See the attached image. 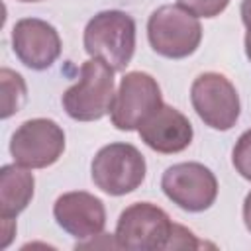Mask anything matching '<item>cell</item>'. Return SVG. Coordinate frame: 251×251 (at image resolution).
Wrapping results in <instances>:
<instances>
[{
    "mask_svg": "<svg viewBox=\"0 0 251 251\" xmlns=\"http://www.w3.org/2000/svg\"><path fill=\"white\" fill-rule=\"evenodd\" d=\"M231 163L245 180H251V129L243 131L235 141L231 151Z\"/></svg>",
    "mask_w": 251,
    "mask_h": 251,
    "instance_id": "obj_15",
    "label": "cell"
},
{
    "mask_svg": "<svg viewBox=\"0 0 251 251\" xmlns=\"http://www.w3.org/2000/svg\"><path fill=\"white\" fill-rule=\"evenodd\" d=\"M202 243L196 241L194 233L182 226H173V235H171V241L167 245V249H194V247H200Z\"/></svg>",
    "mask_w": 251,
    "mask_h": 251,
    "instance_id": "obj_17",
    "label": "cell"
},
{
    "mask_svg": "<svg viewBox=\"0 0 251 251\" xmlns=\"http://www.w3.org/2000/svg\"><path fill=\"white\" fill-rule=\"evenodd\" d=\"M53 218L59 227L75 239H94L104 231L106 208L98 196L84 190H73L55 200Z\"/></svg>",
    "mask_w": 251,
    "mask_h": 251,
    "instance_id": "obj_11",
    "label": "cell"
},
{
    "mask_svg": "<svg viewBox=\"0 0 251 251\" xmlns=\"http://www.w3.org/2000/svg\"><path fill=\"white\" fill-rule=\"evenodd\" d=\"M239 12H241V22L247 27V33H251V0H243Z\"/></svg>",
    "mask_w": 251,
    "mask_h": 251,
    "instance_id": "obj_18",
    "label": "cell"
},
{
    "mask_svg": "<svg viewBox=\"0 0 251 251\" xmlns=\"http://www.w3.org/2000/svg\"><path fill=\"white\" fill-rule=\"evenodd\" d=\"M176 4L196 18H216L227 8L229 0H176Z\"/></svg>",
    "mask_w": 251,
    "mask_h": 251,
    "instance_id": "obj_16",
    "label": "cell"
},
{
    "mask_svg": "<svg viewBox=\"0 0 251 251\" xmlns=\"http://www.w3.org/2000/svg\"><path fill=\"white\" fill-rule=\"evenodd\" d=\"M35 178L27 167L18 163L0 169V218L16 220L33 198Z\"/></svg>",
    "mask_w": 251,
    "mask_h": 251,
    "instance_id": "obj_13",
    "label": "cell"
},
{
    "mask_svg": "<svg viewBox=\"0 0 251 251\" xmlns=\"http://www.w3.org/2000/svg\"><path fill=\"white\" fill-rule=\"evenodd\" d=\"M20 2H41V0H20Z\"/></svg>",
    "mask_w": 251,
    "mask_h": 251,
    "instance_id": "obj_21",
    "label": "cell"
},
{
    "mask_svg": "<svg viewBox=\"0 0 251 251\" xmlns=\"http://www.w3.org/2000/svg\"><path fill=\"white\" fill-rule=\"evenodd\" d=\"M243 224H245L247 231L251 233V190L247 192V196L243 200Z\"/></svg>",
    "mask_w": 251,
    "mask_h": 251,
    "instance_id": "obj_19",
    "label": "cell"
},
{
    "mask_svg": "<svg viewBox=\"0 0 251 251\" xmlns=\"http://www.w3.org/2000/svg\"><path fill=\"white\" fill-rule=\"evenodd\" d=\"M190 102L198 118L212 129L227 131L239 118V94L222 73H202L190 86Z\"/></svg>",
    "mask_w": 251,
    "mask_h": 251,
    "instance_id": "obj_8",
    "label": "cell"
},
{
    "mask_svg": "<svg viewBox=\"0 0 251 251\" xmlns=\"http://www.w3.org/2000/svg\"><path fill=\"white\" fill-rule=\"evenodd\" d=\"M82 43L90 59L126 71L135 51V20L122 10L98 12L88 20Z\"/></svg>",
    "mask_w": 251,
    "mask_h": 251,
    "instance_id": "obj_1",
    "label": "cell"
},
{
    "mask_svg": "<svg viewBox=\"0 0 251 251\" xmlns=\"http://www.w3.org/2000/svg\"><path fill=\"white\" fill-rule=\"evenodd\" d=\"M169 214L151 202H133L118 218L114 241L120 249L157 251L167 249L173 235Z\"/></svg>",
    "mask_w": 251,
    "mask_h": 251,
    "instance_id": "obj_5",
    "label": "cell"
},
{
    "mask_svg": "<svg viewBox=\"0 0 251 251\" xmlns=\"http://www.w3.org/2000/svg\"><path fill=\"white\" fill-rule=\"evenodd\" d=\"M0 82H2V120H6L12 114L20 112V108L27 98V88L24 76L6 67L0 71Z\"/></svg>",
    "mask_w": 251,
    "mask_h": 251,
    "instance_id": "obj_14",
    "label": "cell"
},
{
    "mask_svg": "<svg viewBox=\"0 0 251 251\" xmlns=\"http://www.w3.org/2000/svg\"><path fill=\"white\" fill-rule=\"evenodd\" d=\"M147 165L141 151L131 143H108L92 159L90 175L96 188L110 196H124L141 186Z\"/></svg>",
    "mask_w": 251,
    "mask_h": 251,
    "instance_id": "obj_4",
    "label": "cell"
},
{
    "mask_svg": "<svg viewBox=\"0 0 251 251\" xmlns=\"http://www.w3.org/2000/svg\"><path fill=\"white\" fill-rule=\"evenodd\" d=\"M245 53H247V59L251 61V33L245 35Z\"/></svg>",
    "mask_w": 251,
    "mask_h": 251,
    "instance_id": "obj_20",
    "label": "cell"
},
{
    "mask_svg": "<svg viewBox=\"0 0 251 251\" xmlns=\"http://www.w3.org/2000/svg\"><path fill=\"white\" fill-rule=\"evenodd\" d=\"M165 196L186 212H204L218 198V178L202 163L188 161L169 167L161 176Z\"/></svg>",
    "mask_w": 251,
    "mask_h": 251,
    "instance_id": "obj_9",
    "label": "cell"
},
{
    "mask_svg": "<svg viewBox=\"0 0 251 251\" xmlns=\"http://www.w3.org/2000/svg\"><path fill=\"white\" fill-rule=\"evenodd\" d=\"M59 31L45 20L24 18L12 29V49L20 63L31 71L49 69L61 55Z\"/></svg>",
    "mask_w": 251,
    "mask_h": 251,
    "instance_id": "obj_10",
    "label": "cell"
},
{
    "mask_svg": "<svg viewBox=\"0 0 251 251\" xmlns=\"http://www.w3.org/2000/svg\"><path fill=\"white\" fill-rule=\"evenodd\" d=\"M65 151V131L49 118L25 120L10 139L14 163L27 169H45L55 165Z\"/></svg>",
    "mask_w": 251,
    "mask_h": 251,
    "instance_id": "obj_7",
    "label": "cell"
},
{
    "mask_svg": "<svg viewBox=\"0 0 251 251\" xmlns=\"http://www.w3.org/2000/svg\"><path fill=\"white\" fill-rule=\"evenodd\" d=\"M163 106L159 82L143 71L126 73L120 80L110 110L112 126L120 131H133Z\"/></svg>",
    "mask_w": 251,
    "mask_h": 251,
    "instance_id": "obj_6",
    "label": "cell"
},
{
    "mask_svg": "<svg viewBox=\"0 0 251 251\" xmlns=\"http://www.w3.org/2000/svg\"><path fill=\"white\" fill-rule=\"evenodd\" d=\"M141 141L163 155H173L184 151L194 137L190 120L176 108L163 104L153 112L137 129Z\"/></svg>",
    "mask_w": 251,
    "mask_h": 251,
    "instance_id": "obj_12",
    "label": "cell"
},
{
    "mask_svg": "<svg viewBox=\"0 0 251 251\" xmlns=\"http://www.w3.org/2000/svg\"><path fill=\"white\" fill-rule=\"evenodd\" d=\"M114 69L98 59L80 65L78 80L63 92V108L76 122H96L110 114L114 104Z\"/></svg>",
    "mask_w": 251,
    "mask_h": 251,
    "instance_id": "obj_2",
    "label": "cell"
},
{
    "mask_svg": "<svg viewBox=\"0 0 251 251\" xmlns=\"http://www.w3.org/2000/svg\"><path fill=\"white\" fill-rule=\"evenodd\" d=\"M147 39L157 55L184 59L198 49L202 41V25L196 16L178 4H165L149 16Z\"/></svg>",
    "mask_w": 251,
    "mask_h": 251,
    "instance_id": "obj_3",
    "label": "cell"
}]
</instances>
